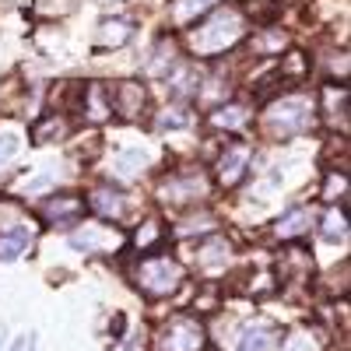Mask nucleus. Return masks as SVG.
I'll use <instances>...</instances> for the list:
<instances>
[{
	"label": "nucleus",
	"instance_id": "1",
	"mask_svg": "<svg viewBox=\"0 0 351 351\" xmlns=\"http://www.w3.org/2000/svg\"><path fill=\"white\" fill-rule=\"evenodd\" d=\"M243 36H246V14H243V8L225 4V8H215L197 28H190L186 43H190V49L197 56H215V53L232 49Z\"/></svg>",
	"mask_w": 351,
	"mask_h": 351
},
{
	"label": "nucleus",
	"instance_id": "2",
	"mask_svg": "<svg viewBox=\"0 0 351 351\" xmlns=\"http://www.w3.org/2000/svg\"><path fill=\"white\" fill-rule=\"evenodd\" d=\"M134 281L148 299H165L183 285V263L172 256H144Z\"/></svg>",
	"mask_w": 351,
	"mask_h": 351
},
{
	"label": "nucleus",
	"instance_id": "3",
	"mask_svg": "<svg viewBox=\"0 0 351 351\" xmlns=\"http://www.w3.org/2000/svg\"><path fill=\"white\" fill-rule=\"evenodd\" d=\"M313 102L306 95H281L278 102H271V112H267V130L274 137H295L302 130H309L313 123Z\"/></svg>",
	"mask_w": 351,
	"mask_h": 351
},
{
	"label": "nucleus",
	"instance_id": "4",
	"mask_svg": "<svg viewBox=\"0 0 351 351\" xmlns=\"http://www.w3.org/2000/svg\"><path fill=\"white\" fill-rule=\"evenodd\" d=\"M204 344H208V330L193 316H172L158 337L162 351H204Z\"/></svg>",
	"mask_w": 351,
	"mask_h": 351
},
{
	"label": "nucleus",
	"instance_id": "5",
	"mask_svg": "<svg viewBox=\"0 0 351 351\" xmlns=\"http://www.w3.org/2000/svg\"><path fill=\"white\" fill-rule=\"evenodd\" d=\"M211 183H208V176H204L200 169H186V172H176L169 176V180H162L158 186V197L169 204H190V200H200V197H208Z\"/></svg>",
	"mask_w": 351,
	"mask_h": 351
},
{
	"label": "nucleus",
	"instance_id": "6",
	"mask_svg": "<svg viewBox=\"0 0 351 351\" xmlns=\"http://www.w3.org/2000/svg\"><path fill=\"white\" fill-rule=\"evenodd\" d=\"M250 158H253V148H250V144H243V141H228L225 148H221V155H218V162H215L218 183H221L225 190L239 186V183L246 180Z\"/></svg>",
	"mask_w": 351,
	"mask_h": 351
},
{
	"label": "nucleus",
	"instance_id": "7",
	"mask_svg": "<svg viewBox=\"0 0 351 351\" xmlns=\"http://www.w3.org/2000/svg\"><path fill=\"white\" fill-rule=\"evenodd\" d=\"M106 95H109V112H116L120 120H137L148 106V92L137 81H116L106 88Z\"/></svg>",
	"mask_w": 351,
	"mask_h": 351
},
{
	"label": "nucleus",
	"instance_id": "8",
	"mask_svg": "<svg viewBox=\"0 0 351 351\" xmlns=\"http://www.w3.org/2000/svg\"><path fill=\"white\" fill-rule=\"evenodd\" d=\"M39 215H43L53 228H71V225H77L81 215H84V200L74 197V193L46 197V200H43V208H39Z\"/></svg>",
	"mask_w": 351,
	"mask_h": 351
},
{
	"label": "nucleus",
	"instance_id": "9",
	"mask_svg": "<svg viewBox=\"0 0 351 351\" xmlns=\"http://www.w3.org/2000/svg\"><path fill=\"white\" fill-rule=\"evenodd\" d=\"M281 344V330L271 319H253L239 334V351H274Z\"/></svg>",
	"mask_w": 351,
	"mask_h": 351
},
{
	"label": "nucleus",
	"instance_id": "10",
	"mask_svg": "<svg viewBox=\"0 0 351 351\" xmlns=\"http://www.w3.org/2000/svg\"><path fill=\"white\" fill-rule=\"evenodd\" d=\"M309 271H313V256H309L302 246H288V250H281V256H278V274H281L285 285L309 281Z\"/></svg>",
	"mask_w": 351,
	"mask_h": 351
},
{
	"label": "nucleus",
	"instance_id": "11",
	"mask_svg": "<svg viewBox=\"0 0 351 351\" xmlns=\"http://www.w3.org/2000/svg\"><path fill=\"white\" fill-rule=\"evenodd\" d=\"M134 39V25L127 18H106L99 25V36H95V49H120Z\"/></svg>",
	"mask_w": 351,
	"mask_h": 351
},
{
	"label": "nucleus",
	"instance_id": "12",
	"mask_svg": "<svg viewBox=\"0 0 351 351\" xmlns=\"http://www.w3.org/2000/svg\"><path fill=\"white\" fill-rule=\"evenodd\" d=\"M88 208H92L99 218H120L127 211V197L112 186H95L92 197H88Z\"/></svg>",
	"mask_w": 351,
	"mask_h": 351
},
{
	"label": "nucleus",
	"instance_id": "13",
	"mask_svg": "<svg viewBox=\"0 0 351 351\" xmlns=\"http://www.w3.org/2000/svg\"><path fill=\"white\" fill-rule=\"evenodd\" d=\"M71 243L84 253H102L112 250V243H120V236H112V228H99V225H84L81 232H74Z\"/></svg>",
	"mask_w": 351,
	"mask_h": 351
},
{
	"label": "nucleus",
	"instance_id": "14",
	"mask_svg": "<svg viewBox=\"0 0 351 351\" xmlns=\"http://www.w3.org/2000/svg\"><path fill=\"white\" fill-rule=\"evenodd\" d=\"M324 109H327V120L337 127L341 123V134L348 130V88L341 84V88H334V84H327L324 88Z\"/></svg>",
	"mask_w": 351,
	"mask_h": 351
},
{
	"label": "nucleus",
	"instance_id": "15",
	"mask_svg": "<svg viewBox=\"0 0 351 351\" xmlns=\"http://www.w3.org/2000/svg\"><path fill=\"white\" fill-rule=\"evenodd\" d=\"M306 228H309V211H306V208H291V211H285V215L278 218L274 236H278V239H299Z\"/></svg>",
	"mask_w": 351,
	"mask_h": 351
},
{
	"label": "nucleus",
	"instance_id": "16",
	"mask_svg": "<svg viewBox=\"0 0 351 351\" xmlns=\"http://www.w3.org/2000/svg\"><path fill=\"white\" fill-rule=\"evenodd\" d=\"M67 120H64V112H49V116H43V120L32 127V141L36 144H49V141H60V137H67Z\"/></svg>",
	"mask_w": 351,
	"mask_h": 351
},
{
	"label": "nucleus",
	"instance_id": "17",
	"mask_svg": "<svg viewBox=\"0 0 351 351\" xmlns=\"http://www.w3.org/2000/svg\"><path fill=\"white\" fill-rule=\"evenodd\" d=\"M250 123V109L246 106H218L215 112H211V127H218V130H239V127H246Z\"/></svg>",
	"mask_w": 351,
	"mask_h": 351
},
{
	"label": "nucleus",
	"instance_id": "18",
	"mask_svg": "<svg viewBox=\"0 0 351 351\" xmlns=\"http://www.w3.org/2000/svg\"><path fill=\"white\" fill-rule=\"evenodd\" d=\"M28 246H32V236L28 228H11V232H0V260H18Z\"/></svg>",
	"mask_w": 351,
	"mask_h": 351
},
{
	"label": "nucleus",
	"instance_id": "19",
	"mask_svg": "<svg viewBox=\"0 0 351 351\" xmlns=\"http://www.w3.org/2000/svg\"><path fill=\"white\" fill-rule=\"evenodd\" d=\"M162 239H165V228H162V221H144L137 232H134V246L141 250V253H152V250H158L162 246Z\"/></svg>",
	"mask_w": 351,
	"mask_h": 351
},
{
	"label": "nucleus",
	"instance_id": "20",
	"mask_svg": "<svg viewBox=\"0 0 351 351\" xmlns=\"http://www.w3.org/2000/svg\"><path fill=\"white\" fill-rule=\"evenodd\" d=\"M200 267H225V260H228V243L221 236H211L208 243L200 246Z\"/></svg>",
	"mask_w": 351,
	"mask_h": 351
},
{
	"label": "nucleus",
	"instance_id": "21",
	"mask_svg": "<svg viewBox=\"0 0 351 351\" xmlns=\"http://www.w3.org/2000/svg\"><path fill=\"white\" fill-rule=\"evenodd\" d=\"M169 84H172V95H193L197 92V88H200V74H197V67H180V74H172L169 77Z\"/></svg>",
	"mask_w": 351,
	"mask_h": 351
},
{
	"label": "nucleus",
	"instance_id": "22",
	"mask_svg": "<svg viewBox=\"0 0 351 351\" xmlns=\"http://www.w3.org/2000/svg\"><path fill=\"white\" fill-rule=\"evenodd\" d=\"M155 60H148V67H144V74H152V77H169L172 64H176V56H172V43H158V49L152 53Z\"/></svg>",
	"mask_w": 351,
	"mask_h": 351
},
{
	"label": "nucleus",
	"instance_id": "23",
	"mask_svg": "<svg viewBox=\"0 0 351 351\" xmlns=\"http://www.w3.org/2000/svg\"><path fill=\"white\" fill-rule=\"evenodd\" d=\"M324 239L337 243V239H348V218H344V208H330L327 218H324Z\"/></svg>",
	"mask_w": 351,
	"mask_h": 351
},
{
	"label": "nucleus",
	"instance_id": "24",
	"mask_svg": "<svg viewBox=\"0 0 351 351\" xmlns=\"http://www.w3.org/2000/svg\"><path fill=\"white\" fill-rule=\"evenodd\" d=\"M144 172V155L141 152H120L116 155V176H123V180H134V176Z\"/></svg>",
	"mask_w": 351,
	"mask_h": 351
},
{
	"label": "nucleus",
	"instance_id": "25",
	"mask_svg": "<svg viewBox=\"0 0 351 351\" xmlns=\"http://www.w3.org/2000/svg\"><path fill=\"white\" fill-rule=\"evenodd\" d=\"M193 123V116L183 109V106H172V109H165L162 116H158V127L162 130H183V127H190Z\"/></svg>",
	"mask_w": 351,
	"mask_h": 351
},
{
	"label": "nucleus",
	"instance_id": "26",
	"mask_svg": "<svg viewBox=\"0 0 351 351\" xmlns=\"http://www.w3.org/2000/svg\"><path fill=\"white\" fill-rule=\"evenodd\" d=\"M218 4V0H176V18L186 21V18H197L204 11H211Z\"/></svg>",
	"mask_w": 351,
	"mask_h": 351
},
{
	"label": "nucleus",
	"instance_id": "27",
	"mask_svg": "<svg viewBox=\"0 0 351 351\" xmlns=\"http://www.w3.org/2000/svg\"><path fill=\"white\" fill-rule=\"evenodd\" d=\"M285 43H288V39H285V32H281V28H274V32H267V36L253 39V49L267 56V53H281V46H285Z\"/></svg>",
	"mask_w": 351,
	"mask_h": 351
},
{
	"label": "nucleus",
	"instance_id": "28",
	"mask_svg": "<svg viewBox=\"0 0 351 351\" xmlns=\"http://www.w3.org/2000/svg\"><path fill=\"white\" fill-rule=\"evenodd\" d=\"M348 193V183H344V172H330L327 176V186H324V200H337V197H344Z\"/></svg>",
	"mask_w": 351,
	"mask_h": 351
},
{
	"label": "nucleus",
	"instance_id": "29",
	"mask_svg": "<svg viewBox=\"0 0 351 351\" xmlns=\"http://www.w3.org/2000/svg\"><path fill=\"white\" fill-rule=\"evenodd\" d=\"M14 155H18V137L4 134V137H0V162H8V158H14Z\"/></svg>",
	"mask_w": 351,
	"mask_h": 351
},
{
	"label": "nucleus",
	"instance_id": "30",
	"mask_svg": "<svg viewBox=\"0 0 351 351\" xmlns=\"http://www.w3.org/2000/svg\"><path fill=\"white\" fill-rule=\"evenodd\" d=\"M8 351H36V334H18Z\"/></svg>",
	"mask_w": 351,
	"mask_h": 351
}]
</instances>
